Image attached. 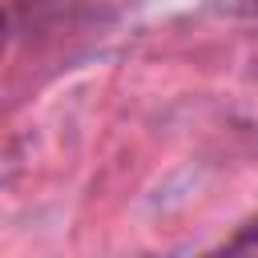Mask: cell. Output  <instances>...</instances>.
<instances>
[{"label": "cell", "mask_w": 258, "mask_h": 258, "mask_svg": "<svg viewBox=\"0 0 258 258\" xmlns=\"http://www.w3.org/2000/svg\"><path fill=\"white\" fill-rule=\"evenodd\" d=\"M222 258H258V226H254L250 234H242V238H238Z\"/></svg>", "instance_id": "obj_1"}]
</instances>
